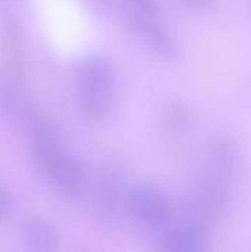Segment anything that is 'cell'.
Instances as JSON below:
<instances>
[{
	"mask_svg": "<svg viewBox=\"0 0 251 252\" xmlns=\"http://www.w3.org/2000/svg\"><path fill=\"white\" fill-rule=\"evenodd\" d=\"M80 105L90 120H104L112 109L115 96V71L111 61L92 53L75 63Z\"/></svg>",
	"mask_w": 251,
	"mask_h": 252,
	"instance_id": "1",
	"label": "cell"
},
{
	"mask_svg": "<svg viewBox=\"0 0 251 252\" xmlns=\"http://www.w3.org/2000/svg\"><path fill=\"white\" fill-rule=\"evenodd\" d=\"M130 216L149 229H163L172 221L173 205L163 190L152 185L132 188L126 196Z\"/></svg>",
	"mask_w": 251,
	"mask_h": 252,
	"instance_id": "2",
	"label": "cell"
},
{
	"mask_svg": "<svg viewBox=\"0 0 251 252\" xmlns=\"http://www.w3.org/2000/svg\"><path fill=\"white\" fill-rule=\"evenodd\" d=\"M127 170L120 162H108L95 182V208L101 219H115L126 207Z\"/></svg>",
	"mask_w": 251,
	"mask_h": 252,
	"instance_id": "3",
	"label": "cell"
},
{
	"mask_svg": "<svg viewBox=\"0 0 251 252\" xmlns=\"http://www.w3.org/2000/svg\"><path fill=\"white\" fill-rule=\"evenodd\" d=\"M52 183L65 195L75 196L84 188V173L80 162L65 149H59L40 165Z\"/></svg>",
	"mask_w": 251,
	"mask_h": 252,
	"instance_id": "4",
	"label": "cell"
},
{
	"mask_svg": "<svg viewBox=\"0 0 251 252\" xmlns=\"http://www.w3.org/2000/svg\"><path fill=\"white\" fill-rule=\"evenodd\" d=\"M129 25L132 31L158 56L164 59H175L178 46L167 30L157 21V16L133 10L129 15Z\"/></svg>",
	"mask_w": 251,
	"mask_h": 252,
	"instance_id": "5",
	"label": "cell"
},
{
	"mask_svg": "<svg viewBox=\"0 0 251 252\" xmlns=\"http://www.w3.org/2000/svg\"><path fill=\"white\" fill-rule=\"evenodd\" d=\"M191 195L203 205L213 220L225 216L231 207L229 182L207 170L198 177Z\"/></svg>",
	"mask_w": 251,
	"mask_h": 252,
	"instance_id": "6",
	"label": "cell"
},
{
	"mask_svg": "<svg viewBox=\"0 0 251 252\" xmlns=\"http://www.w3.org/2000/svg\"><path fill=\"white\" fill-rule=\"evenodd\" d=\"M207 244V229L194 224H176L161 238V248L166 252H203Z\"/></svg>",
	"mask_w": 251,
	"mask_h": 252,
	"instance_id": "7",
	"label": "cell"
},
{
	"mask_svg": "<svg viewBox=\"0 0 251 252\" xmlns=\"http://www.w3.org/2000/svg\"><path fill=\"white\" fill-rule=\"evenodd\" d=\"M207 171L231 182L238 171V154L235 146L223 137L213 139L206 148Z\"/></svg>",
	"mask_w": 251,
	"mask_h": 252,
	"instance_id": "8",
	"label": "cell"
},
{
	"mask_svg": "<svg viewBox=\"0 0 251 252\" xmlns=\"http://www.w3.org/2000/svg\"><path fill=\"white\" fill-rule=\"evenodd\" d=\"M22 238L27 248L34 252H53L59 245V236L55 227L40 219L30 220L24 226Z\"/></svg>",
	"mask_w": 251,
	"mask_h": 252,
	"instance_id": "9",
	"label": "cell"
},
{
	"mask_svg": "<svg viewBox=\"0 0 251 252\" xmlns=\"http://www.w3.org/2000/svg\"><path fill=\"white\" fill-rule=\"evenodd\" d=\"M81 3L96 16H108L112 9V0H81Z\"/></svg>",
	"mask_w": 251,
	"mask_h": 252,
	"instance_id": "10",
	"label": "cell"
},
{
	"mask_svg": "<svg viewBox=\"0 0 251 252\" xmlns=\"http://www.w3.org/2000/svg\"><path fill=\"white\" fill-rule=\"evenodd\" d=\"M182 6L194 12H212L217 7V0H178Z\"/></svg>",
	"mask_w": 251,
	"mask_h": 252,
	"instance_id": "11",
	"label": "cell"
},
{
	"mask_svg": "<svg viewBox=\"0 0 251 252\" xmlns=\"http://www.w3.org/2000/svg\"><path fill=\"white\" fill-rule=\"evenodd\" d=\"M130 4H133L135 10L141 12V13H146V15H152V16H158V4L155 0H127Z\"/></svg>",
	"mask_w": 251,
	"mask_h": 252,
	"instance_id": "12",
	"label": "cell"
},
{
	"mask_svg": "<svg viewBox=\"0 0 251 252\" xmlns=\"http://www.w3.org/2000/svg\"><path fill=\"white\" fill-rule=\"evenodd\" d=\"M12 210H13V201L9 192L3 186H0V221L6 220L10 216Z\"/></svg>",
	"mask_w": 251,
	"mask_h": 252,
	"instance_id": "13",
	"label": "cell"
}]
</instances>
